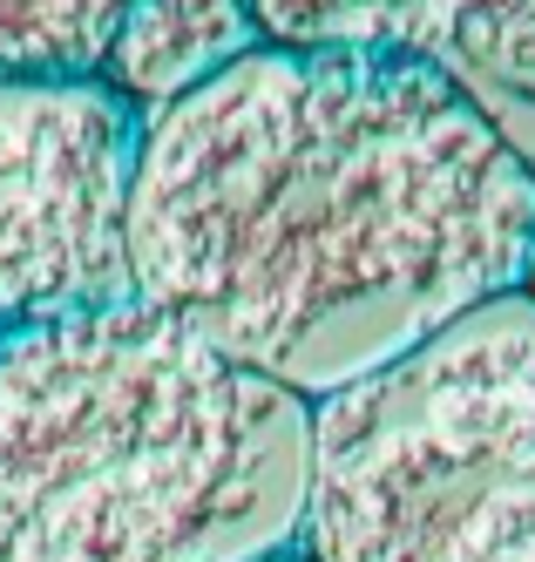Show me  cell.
Masks as SVG:
<instances>
[{
	"label": "cell",
	"instance_id": "cell-6",
	"mask_svg": "<svg viewBox=\"0 0 535 562\" xmlns=\"http://www.w3.org/2000/svg\"><path fill=\"white\" fill-rule=\"evenodd\" d=\"M414 48L468 95L495 89L535 109V0H434Z\"/></svg>",
	"mask_w": 535,
	"mask_h": 562
},
{
	"label": "cell",
	"instance_id": "cell-8",
	"mask_svg": "<svg viewBox=\"0 0 535 562\" xmlns=\"http://www.w3.org/2000/svg\"><path fill=\"white\" fill-rule=\"evenodd\" d=\"M130 0H0V75H96Z\"/></svg>",
	"mask_w": 535,
	"mask_h": 562
},
{
	"label": "cell",
	"instance_id": "cell-2",
	"mask_svg": "<svg viewBox=\"0 0 535 562\" xmlns=\"http://www.w3.org/2000/svg\"><path fill=\"white\" fill-rule=\"evenodd\" d=\"M312 407L143 299L0 333V562H278Z\"/></svg>",
	"mask_w": 535,
	"mask_h": 562
},
{
	"label": "cell",
	"instance_id": "cell-3",
	"mask_svg": "<svg viewBox=\"0 0 535 562\" xmlns=\"http://www.w3.org/2000/svg\"><path fill=\"white\" fill-rule=\"evenodd\" d=\"M312 562H535V305L502 292L312 400Z\"/></svg>",
	"mask_w": 535,
	"mask_h": 562
},
{
	"label": "cell",
	"instance_id": "cell-9",
	"mask_svg": "<svg viewBox=\"0 0 535 562\" xmlns=\"http://www.w3.org/2000/svg\"><path fill=\"white\" fill-rule=\"evenodd\" d=\"M522 292H528V305H535V245H528V271H522Z\"/></svg>",
	"mask_w": 535,
	"mask_h": 562
},
{
	"label": "cell",
	"instance_id": "cell-1",
	"mask_svg": "<svg viewBox=\"0 0 535 562\" xmlns=\"http://www.w3.org/2000/svg\"><path fill=\"white\" fill-rule=\"evenodd\" d=\"M535 164L421 48H258L143 123L130 271L305 407L522 292Z\"/></svg>",
	"mask_w": 535,
	"mask_h": 562
},
{
	"label": "cell",
	"instance_id": "cell-10",
	"mask_svg": "<svg viewBox=\"0 0 535 562\" xmlns=\"http://www.w3.org/2000/svg\"><path fill=\"white\" fill-rule=\"evenodd\" d=\"M278 562H312V555H299V549H292V555H278Z\"/></svg>",
	"mask_w": 535,
	"mask_h": 562
},
{
	"label": "cell",
	"instance_id": "cell-7",
	"mask_svg": "<svg viewBox=\"0 0 535 562\" xmlns=\"http://www.w3.org/2000/svg\"><path fill=\"white\" fill-rule=\"evenodd\" d=\"M265 48L292 55H393L414 48L434 0H244Z\"/></svg>",
	"mask_w": 535,
	"mask_h": 562
},
{
	"label": "cell",
	"instance_id": "cell-4",
	"mask_svg": "<svg viewBox=\"0 0 535 562\" xmlns=\"http://www.w3.org/2000/svg\"><path fill=\"white\" fill-rule=\"evenodd\" d=\"M143 115L96 75H0V333L136 299Z\"/></svg>",
	"mask_w": 535,
	"mask_h": 562
},
{
	"label": "cell",
	"instance_id": "cell-5",
	"mask_svg": "<svg viewBox=\"0 0 535 562\" xmlns=\"http://www.w3.org/2000/svg\"><path fill=\"white\" fill-rule=\"evenodd\" d=\"M258 48L265 42L244 0H130V14L115 21L102 48L96 82L149 123Z\"/></svg>",
	"mask_w": 535,
	"mask_h": 562
}]
</instances>
